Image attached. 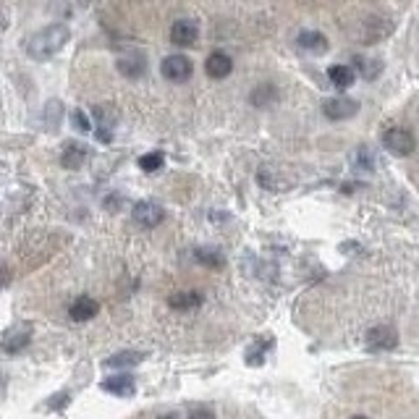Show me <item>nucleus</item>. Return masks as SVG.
Listing matches in <instances>:
<instances>
[{
	"label": "nucleus",
	"mask_w": 419,
	"mask_h": 419,
	"mask_svg": "<svg viewBox=\"0 0 419 419\" xmlns=\"http://www.w3.org/2000/svg\"><path fill=\"white\" fill-rule=\"evenodd\" d=\"M160 419H178L176 414H165V417H160Z\"/></svg>",
	"instance_id": "nucleus-29"
},
{
	"label": "nucleus",
	"mask_w": 419,
	"mask_h": 419,
	"mask_svg": "<svg viewBox=\"0 0 419 419\" xmlns=\"http://www.w3.org/2000/svg\"><path fill=\"white\" fill-rule=\"evenodd\" d=\"M134 377L129 375H119V377H110V380H105L102 383V390H108V393H113V396H131L134 393Z\"/></svg>",
	"instance_id": "nucleus-13"
},
{
	"label": "nucleus",
	"mask_w": 419,
	"mask_h": 419,
	"mask_svg": "<svg viewBox=\"0 0 419 419\" xmlns=\"http://www.w3.org/2000/svg\"><path fill=\"white\" fill-rule=\"evenodd\" d=\"M142 354H131V351H123V354H116L105 359V367H126V365H139Z\"/></svg>",
	"instance_id": "nucleus-22"
},
{
	"label": "nucleus",
	"mask_w": 419,
	"mask_h": 419,
	"mask_svg": "<svg viewBox=\"0 0 419 419\" xmlns=\"http://www.w3.org/2000/svg\"><path fill=\"white\" fill-rule=\"evenodd\" d=\"M68 37H71V32H68L66 24H50V26H45V29L29 37L26 53L32 55L34 61H47V58H53L55 53L63 50Z\"/></svg>",
	"instance_id": "nucleus-1"
},
{
	"label": "nucleus",
	"mask_w": 419,
	"mask_h": 419,
	"mask_svg": "<svg viewBox=\"0 0 419 419\" xmlns=\"http://www.w3.org/2000/svg\"><path fill=\"white\" fill-rule=\"evenodd\" d=\"M351 419H367V417H351Z\"/></svg>",
	"instance_id": "nucleus-30"
},
{
	"label": "nucleus",
	"mask_w": 419,
	"mask_h": 419,
	"mask_svg": "<svg viewBox=\"0 0 419 419\" xmlns=\"http://www.w3.org/2000/svg\"><path fill=\"white\" fill-rule=\"evenodd\" d=\"M199 37V26L192 22V19H178V22L171 26V43L178 45V47H189V45L197 43Z\"/></svg>",
	"instance_id": "nucleus-6"
},
{
	"label": "nucleus",
	"mask_w": 419,
	"mask_h": 419,
	"mask_svg": "<svg viewBox=\"0 0 419 419\" xmlns=\"http://www.w3.org/2000/svg\"><path fill=\"white\" fill-rule=\"evenodd\" d=\"M328 76H330L335 89H349V86L354 84V71H351L349 66H333V68L328 71Z\"/></svg>",
	"instance_id": "nucleus-16"
},
{
	"label": "nucleus",
	"mask_w": 419,
	"mask_h": 419,
	"mask_svg": "<svg viewBox=\"0 0 419 419\" xmlns=\"http://www.w3.org/2000/svg\"><path fill=\"white\" fill-rule=\"evenodd\" d=\"M95 119H97V129L110 131V126H113V123H116V119H119V113H116V110H110L108 105H97Z\"/></svg>",
	"instance_id": "nucleus-18"
},
{
	"label": "nucleus",
	"mask_w": 419,
	"mask_h": 419,
	"mask_svg": "<svg viewBox=\"0 0 419 419\" xmlns=\"http://www.w3.org/2000/svg\"><path fill=\"white\" fill-rule=\"evenodd\" d=\"M86 160V150L82 147V144H76V142H68L66 144L63 155H61V165L63 168H71V171H76V168H82Z\"/></svg>",
	"instance_id": "nucleus-11"
},
{
	"label": "nucleus",
	"mask_w": 419,
	"mask_h": 419,
	"mask_svg": "<svg viewBox=\"0 0 419 419\" xmlns=\"http://www.w3.org/2000/svg\"><path fill=\"white\" fill-rule=\"evenodd\" d=\"M160 71L168 82H186L192 76V61L186 55H168L162 61Z\"/></svg>",
	"instance_id": "nucleus-4"
},
{
	"label": "nucleus",
	"mask_w": 419,
	"mask_h": 419,
	"mask_svg": "<svg viewBox=\"0 0 419 419\" xmlns=\"http://www.w3.org/2000/svg\"><path fill=\"white\" fill-rule=\"evenodd\" d=\"M189 419H215V417H213V411H207V409H199V411H194Z\"/></svg>",
	"instance_id": "nucleus-27"
},
{
	"label": "nucleus",
	"mask_w": 419,
	"mask_h": 419,
	"mask_svg": "<svg viewBox=\"0 0 419 419\" xmlns=\"http://www.w3.org/2000/svg\"><path fill=\"white\" fill-rule=\"evenodd\" d=\"M265 349H268V344H259L257 349H252V351H249V365H262V354H265Z\"/></svg>",
	"instance_id": "nucleus-25"
},
{
	"label": "nucleus",
	"mask_w": 419,
	"mask_h": 419,
	"mask_svg": "<svg viewBox=\"0 0 419 419\" xmlns=\"http://www.w3.org/2000/svg\"><path fill=\"white\" fill-rule=\"evenodd\" d=\"M168 304L173 310H194V307L202 304V294L199 291H178L168 299Z\"/></svg>",
	"instance_id": "nucleus-14"
},
{
	"label": "nucleus",
	"mask_w": 419,
	"mask_h": 419,
	"mask_svg": "<svg viewBox=\"0 0 419 419\" xmlns=\"http://www.w3.org/2000/svg\"><path fill=\"white\" fill-rule=\"evenodd\" d=\"M8 280H11V273H8V268H6V265H0V289H3Z\"/></svg>",
	"instance_id": "nucleus-26"
},
{
	"label": "nucleus",
	"mask_w": 419,
	"mask_h": 419,
	"mask_svg": "<svg viewBox=\"0 0 419 419\" xmlns=\"http://www.w3.org/2000/svg\"><path fill=\"white\" fill-rule=\"evenodd\" d=\"M275 97H278V92H275L270 84H265V86H259V89L252 92V102L259 105V108H265V105H270V102H275Z\"/></svg>",
	"instance_id": "nucleus-19"
},
{
	"label": "nucleus",
	"mask_w": 419,
	"mask_h": 419,
	"mask_svg": "<svg viewBox=\"0 0 419 419\" xmlns=\"http://www.w3.org/2000/svg\"><path fill=\"white\" fill-rule=\"evenodd\" d=\"M383 147H386L390 155L406 158V155L414 152V137H411V131L406 129H388L383 131Z\"/></svg>",
	"instance_id": "nucleus-2"
},
{
	"label": "nucleus",
	"mask_w": 419,
	"mask_h": 419,
	"mask_svg": "<svg viewBox=\"0 0 419 419\" xmlns=\"http://www.w3.org/2000/svg\"><path fill=\"white\" fill-rule=\"evenodd\" d=\"M26 344H29V325H16V328H11L8 333L3 335L0 349H3L6 354H19Z\"/></svg>",
	"instance_id": "nucleus-8"
},
{
	"label": "nucleus",
	"mask_w": 419,
	"mask_h": 419,
	"mask_svg": "<svg viewBox=\"0 0 419 419\" xmlns=\"http://www.w3.org/2000/svg\"><path fill=\"white\" fill-rule=\"evenodd\" d=\"M144 68H147V63H144V55H139V53L123 55V58L119 61V71L123 76H129V79L142 76L144 74Z\"/></svg>",
	"instance_id": "nucleus-12"
},
{
	"label": "nucleus",
	"mask_w": 419,
	"mask_h": 419,
	"mask_svg": "<svg viewBox=\"0 0 419 419\" xmlns=\"http://www.w3.org/2000/svg\"><path fill=\"white\" fill-rule=\"evenodd\" d=\"M356 68L365 79H377L380 71H383V63L380 61H367V58H356Z\"/></svg>",
	"instance_id": "nucleus-21"
},
{
	"label": "nucleus",
	"mask_w": 419,
	"mask_h": 419,
	"mask_svg": "<svg viewBox=\"0 0 419 419\" xmlns=\"http://www.w3.org/2000/svg\"><path fill=\"white\" fill-rule=\"evenodd\" d=\"M162 162H165V158H162V152H147V155H142L139 158V168L147 173H155L162 168Z\"/></svg>",
	"instance_id": "nucleus-20"
},
{
	"label": "nucleus",
	"mask_w": 419,
	"mask_h": 419,
	"mask_svg": "<svg viewBox=\"0 0 419 419\" xmlns=\"http://www.w3.org/2000/svg\"><path fill=\"white\" fill-rule=\"evenodd\" d=\"M325 116L333 121H344V119H351L356 110H359V102L354 100H349V97H333V100H328L325 102Z\"/></svg>",
	"instance_id": "nucleus-7"
},
{
	"label": "nucleus",
	"mask_w": 419,
	"mask_h": 419,
	"mask_svg": "<svg viewBox=\"0 0 419 419\" xmlns=\"http://www.w3.org/2000/svg\"><path fill=\"white\" fill-rule=\"evenodd\" d=\"M354 160H356V165H359V168H367V171H370V168L375 165V158H372V155H370L365 147H359V150H356Z\"/></svg>",
	"instance_id": "nucleus-24"
},
{
	"label": "nucleus",
	"mask_w": 419,
	"mask_h": 419,
	"mask_svg": "<svg viewBox=\"0 0 419 419\" xmlns=\"http://www.w3.org/2000/svg\"><path fill=\"white\" fill-rule=\"evenodd\" d=\"M131 215H134V220H137L142 228H155L162 223L165 213H162L160 204H155V202H137L134 210H131Z\"/></svg>",
	"instance_id": "nucleus-5"
},
{
	"label": "nucleus",
	"mask_w": 419,
	"mask_h": 419,
	"mask_svg": "<svg viewBox=\"0 0 419 419\" xmlns=\"http://www.w3.org/2000/svg\"><path fill=\"white\" fill-rule=\"evenodd\" d=\"M299 47L310 50V53H325V50H328V40H325L320 32H301Z\"/></svg>",
	"instance_id": "nucleus-15"
},
{
	"label": "nucleus",
	"mask_w": 419,
	"mask_h": 419,
	"mask_svg": "<svg viewBox=\"0 0 419 419\" xmlns=\"http://www.w3.org/2000/svg\"><path fill=\"white\" fill-rule=\"evenodd\" d=\"M194 257H197V262L207 265V268H223V254L215 252V249H197Z\"/></svg>",
	"instance_id": "nucleus-17"
},
{
	"label": "nucleus",
	"mask_w": 419,
	"mask_h": 419,
	"mask_svg": "<svg viewBox=\"0 0 419 419\" xmlns=\"http://www.w3.org/2000/svg\"><path fill=\"white\" fill-rule=\"evenodd\" d=\"M97 312H100V304H97L95 299H89V296H79V299L71 304V310H68V314H71V320L74 323H86V320H92Z\"/></svg>",
	"instance_id": "nucleus-10"
},
{
	"label": "nucleus",
	"mask_w": 419,
	"mask_h": 419,
	"mask_svg": "<svg viewBox=\"0 0 419 419\" xmlns=\"http://www.w3.org/2000/svg\"><path fill=\"white\" fill-rule=\"evenodd\" d=\"M71 121H74L76 131H82V134H86V131L92 129V123H89L84 110H74V113H71Z\"/></svg>",
	"instance_id": "nucleus-23"
},
{
	"label": "nucleus",
	"mask_w": 419,
	"mask_h": 419,
	"mask_svg": "<svg viewBox=\"0 0 419 419\" xmlns=\"http://www.w3.org/2000/svg\"><path fill=\"white\" fill-rule=\"evenodd\" d=\"M398 344V333L390 325H377L367 333V349L370 351H390Z\"/></svg>",
	"instance_id": "nucleus-3"
},
{
	"label": "nucleus",
	"mask_w": 419,
	"mask_h": 419,
	"mask_svg": "<svg viewBox=\"0 0 419 419\" xmlns=\"http://www.w3.org/2000/svg\"><path fill=\"white\" fill-rule=\"evenodd\" d=\"M3 390H6V380L0 377V396H3Z\"/></svg>",
	"instance_id": "nucleus-28"
},
{
	"label": "nucleus",
	"mask_w": 419,
	"mask_h": 419,
	"mask_svg": "<svg viewBox=\"0 0 419 419\" xmlns=\"http://www.w3.org/2000/svg\"><path fill=\"white\" fill-rule=\"evenodd\" d=\"M204 71H207V76L210 79H226L231 71H234V61H231V55L226 53H213L210 58H207V63H204Z\"/></svg>",
	"instance_id": "nucleus-9"
}]
</instances>
